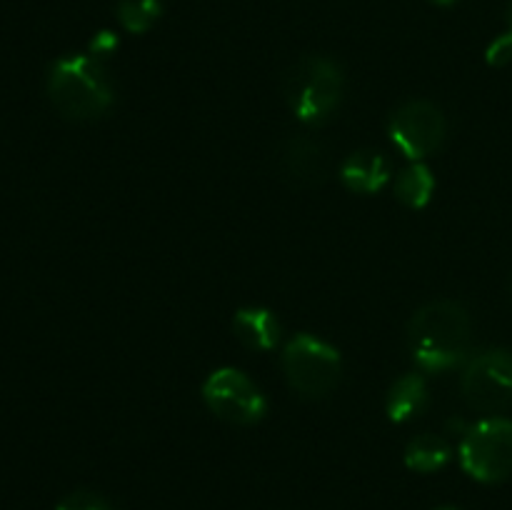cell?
<instances>
[{"instance_id": "1", "label": "cell", "mask_w": 512, "mask_h": 510, "mask_svg": "<svg viewBox=\"0 0 512 510\" xmlns=\"http://www.w3.org/2000/svg\"><path fill=\"white\" fill-rule=\"evenodd\" d=\"M473 320L458 300L440 298L420 305L408 323V348L425 373H443L468 363Z\"/></svg>"}, {"instance_id": "2", "label": "cell", "mask_w": 512, "mask_h": 510, "mask_svg": "<svg viewBox=\"0 0 512 510\" xmlns=\"http://www.w3.org/2000/svg\"><path fill=\"white\" fill-rule=\"evenodd\" d=\"M50 103L70 120H95L113 105V85L103 60L93 55H68L55 60L48 73Z\"/></svg>"}, {"instance_id": "3", "label": "cell", "mask_w": 512, "mask_h": 510, "mask_svg": "<svg viewBox=\"0 0 512 510\" xmlns=\"http://www.w3.org/2000/svg\"><path fill=\"white\" fill-rule=\"evenodd\" d=\"M343 95V70L325 55H305L285 70L283 98L303 123H323L338 110Z\"/></svg>"}, {"instance_id": "4", "label": "cell", "mask_w": 512, "mask_h": 510, "mask_svg": "<svg viewBox=\"0 0 512 510\" xmlns=\"http://www.w3.org/2000/svg\"><path fill=\"white\" fill-rule=\"evenodd\" d=\"M280 360H283V373L290 388L310 400L328 398L338 388L340 375H343V360L338 350L308 333L288 340Z\"/></svg>"}, {"instance_id": "5", "label": "cell", "mask_w": 512, "mask_h": 510, "mask_svg": "<svg viewBox=\"0 0 512 510\" xmlns=\"http://www.w3.org/2000/svg\"><path fill=\"white\" fill-rule=\"evenodd\" d=\"M460 465L480 483H500L512 473V423L485 418L470 425L460 440Z\"/></svg>"}, {"instance_id": "6", "label": "cell", "mask_w": 512, "mask_h": 510, "mask_svg": "<svg viewBox=\"0 0 512 510\" xmlns=\"http://www.w3.org/2000/svg\"><path fill=\"white\" fill-rule=\"evenodd\" d=\"M460 390L478 413L493 415L512 408V353L493 348L468 358Z\"/></svg>"}, {"instance_id": "7", "label": "cell", "mask_w": 512, "mask_h": 510, "mask_svg": "<svg viewBox=\"0 0 512 510\" xmlns=\"http://www.w3.org/2000/svg\"><path fill=\"white\" fill-rule=\"evenodd\" d=\"M388 135L405 158L420 163L443 145L448 120L433 100H408L388 120Z\"/></svg>"}, {"instance_id": "8", "label": "cell", "mask_w": 512, "mask_h": 510, "mask_svg": "<svg viewBox=\"0 0 512 510\" xmlns=\"http://www.w3.org/2000/svg\"><path fill=\"white\" fill-rule=\"evenodd\" d=\"M203 400L220 420L233 425H255L268 413L265 395L238 368H218L203 383Z\"/></svg>"}, {"instance_id": "9", "label": "cell", "mask_w": 512, "mask_h": 510, "mask_svg": "<svg viewBox=\"0 0 512 510\" xmlns=\"http://www.w3.org/2000/svg\"><path fill=\"white\" fill-rule=\"evenodd\" d=\"M278 170L290 188H318L328 178V150L310 135H290L280 143Z\"/></svg>"}, {"instance_id": "10", "label": "cell", "mask_w": 512, "mask_h": 510, "mask_svg": "<svg viewBox=\"0 0 512 510\" xmlns=\"http://www.w3.org/2000/svg\"><path fill=\"white\" fill-rule=\"evenodd\" d=\"M340 180L358 195L380 193L390 180V163L375 150H355L340 165Z\"/></svg>"}, {"instance_id": "11", "label": "cell", "mask_w": 512, "mask_h": 510, "mask_svg": "<svg viewBox=\"0 0 512 510\" xmlns=\"http://www.w3.org/2000/svg\"><path fill=\"white\" fill-rule=\"evenodd\" d=\"M235 335L240 338V343L250 350H273L278 348L280 335H283V328H280L275 313H270L268 308H240L233 318Z\"/></svg>"}, {"instance_id": "12", "label": "cell", "mask_w": 512, "mask_h": 510, "mask_svg": "<svg viewBox=\"0 0 512 510\" xmlns=\"http://www.w3.org/2000/svg\"><path fill=\"white\" fill-rule=\"evenodd\" d=\"M428 400L430 393L423 375H403V378L395 380L388 390V400H385L388 418L393 420V423H410V420L418 418V415L428 408Z\"/></svg>"}, {"instance_id": "13", "label": "cell", "mask_w": 512, "mask_h": 510, "mask_svg": "<svg viewBox=\"0 0 512 510\" xmlns=\"http://www.w3.org/2000/svg\"><path fill=\"white\" fill-rule=\"evenodd\" d=\"M453 458V448L448 440L433 433H420L405 448V465L415 473H435V470L445 468Z\"/></svg>"}, {"instance_id": "14", "label": "cell", "mask_w": 512, "mask_h": 510, "mask_svg": "<svg viewBox=\"0 0 512 510\" xmlns=\"http://www.w3.org/2000/svg\"><path fill=\"white\" fill-rule=\"evenodd\" d=\"M433 190V170L423 163H413L410 168H405L403 173L398 175V180H395V198L413 210L425 208V205L433 200Z\"/></svg>"}, {"instance_id": "15", "label": "cell", "mask_w": 512, "mask_h": 510, "mask_svg": "<svg viewBox=\"0 0 512 510\" xmlns=\"http://www.w3.org/2000/svg\"><path fill=\"white\" fill-rule=\"evenodd\" d=\"M163 15V0H118V20L128 33H148Z\"/></svg>"}, {"instance_id": "16", "label": "cell", "mask_w": 512, "mask_h": 510, "mask_svg": "<svg viewBox=\"0 0 512 510\" xmlns=\"http://www.w3.org/2000/svg\"><path fill=\"white\" fill-rule=\"evenodd\" d=\"M58 510H110V505L95 493L78 490V493H70L68 498L60 500Z\"/></svg>"}, {"instance_id": "17", "label": "cell", "mask_w": 512, "mask_h": 510, "mask_svg": "<svg viewBox=\"0 0 512 510\" xmlns=\"http://www.w3.org/2000/svg\"><path fill=\"white\" fill-rule=\"evenodd\" d=\"M485 58H488L490 65H505L512 60V38L508 33L500 35V38L493 40V45L488 48V53H485Z\"/></svg>"}, {"instance_id": "18", "label": "cell", "mask_w": 512, "mask_h": 510, "mask_svg": "<svg viewBox=\"0 0 512 510\" xmlns=\"http://www.w3.org/2000/svg\"><path fill=\"white\" fill-rule=\"evenodd\" d=\"M115 45H118V40H115V35L113 33H98L95 35V40H93V58H98V60H103L105 55H110L115 50Z\"/></svg>"}, {"instance_id": "19", "label": "cell", "mask_w": 512, "mask_h": 510, "mask_svg": "<svg viewBox=\"0 0 512 510\" xmlns=\"http://www.w3.org/2000/svg\"><path fill=\"white\" fill-rule=\"evenodd\" d=\"M433 3H438V5H453V3H458V0H433Z\"/></svg>"}, {"instance_id": "20", "label": "cell", "mask_w": 512, "mask_h": 510, "mask_svg": "<svg viewBox=\"0 0 512 510\" xmlns=\"http://www.w3.org/2000/svg\"><path fill=\"white\" fill-rule=\"evenodd\" d=\"M508 23H510V30H508V35L512 38V5H510V10H508Z\"/></svg>"}, {"instance_id": "21", "label": "cell", "mask_w": 512, "mask_h": 510, "mask_svg": "<svg viewBox=\"0 0 512 510\" xmlns=\"http://www.w3.org/2000/svg\"><path fill=\"white\" fill-rule=\"evenodd\" d=\"M438 510H458V508H438Z\"/></svg>"}]
</instances>
